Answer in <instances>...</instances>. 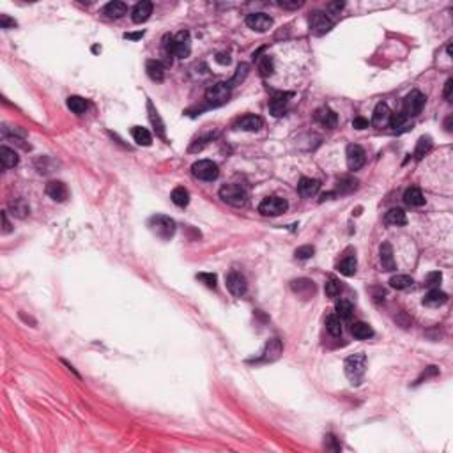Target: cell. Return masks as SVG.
Returning a JSON list of instances; mask_svg holds the SVG:
<instances>
[{
    "mask_svg": "<svg viewBox=\"0 0 453 453\" xmlns=\"http://www.w3.org/2000/svg\"><path fill=\"white\" fill-rule=\"evenodd\" d=\"M165 52H167L168 57H177V59H186V57H190V52H191L190 32L181 30V32L175 34L174 37H170V39L167 37Z\"/></svg>",
    "mask_w": 453,
    "mask_h": 453,
    "instance_id": "cell-1",
    "label": "cell"
},
{
    "mask_svg": "<svg viewBox=\"0 0 453 453\" xmlns=\"http://www.w3.org/2000/svg\"><path fill=\"white\" fill-rule=\"evenodd\" d=\"M345 375L349 377V381H352V384H359L361 377L365 375V368H367V356L363 352L352 354L345 359Z\"/></svg>",
    "mask_w": 453,
    "mask_h": 453,
    "instance_id": "cell-2",
    "label": "cell"
},
{
    "mask_svg": "<svg viewBox=\"0 0 453 453\" xmlns=\"http://www.w3.org/2000/svg\"><path fill=\"white\" fill-rule=\"evenodd\" d=\"M221 200L234 207H243L248 202V193L241 184H225L220 190Z\"/></svg>",
    "mask_w": 453,
    "mask_h": 453,
    "instance_id": "cell-3",
    "label": "cell"
},
{
    "mask_svg": "<svg viewBox=\"0 0 453 453\" xmlns=\"http://www.w3.org/2000/svg\"><path fill=\"white\" fill-rule=\"evenodd\" d=\"M149 229L161 239H170L175 234V221L170 216L165 214H156L149 220Z\"/></svg>",
    "mask_w": 453,
    "mask_h": 453,
    "instance_id": "cell-4",
    "label": "cell"
},
{
    "mask_svg": "<svg viewBox=\"0 0 453 453\" xmlns=\"http://www.w3.org/2000/svg\"><path fill=\"white\" fill-rule=\"evenodd\" d=\"M191 172L200 181H214L220 175V168L214 161L211 160H198L191 165Z\"/></svg>",
    "mask_w": 453,
    "mask_h": 453,
    "instance_id": "cell-5",
    "label": "cell"
},
{
    "mask_svg": "<svg viewBox=\"0 0 453 453\" xmlns=\"http://www.w3.org/2000/svg\"><path fill=\"white\" fill-rule=\"evenodd\" d=\"M287 209H289L287 200L280 197H266L259 204V213L264 214V216H280V214H283Z\"/></svg>",
    "mask_w": 453,
    "mask_h": 453,
    "instance_id": "cell-6",
    "label": "cell"
},
{
    "mask_svg": "<svg viewBox=\"0 0 453 453\" xmlns=\"http://www.w3.org/2000/svg\"><path fill=\"white\" fill-rule=\"evenodd\" d=\"M230 99L229 83H214L206 90V101L213 106H221Z\"/></svg>",
    "mask_w": 453,
    "mask_h": 453,
    "instance_id": "cell-7",
    "label": "cell"
},
{
    "mask_svg": "<svg viewBox=\"0 0 453 453\" xmlns=\"http://www.w3.org/2000/svg\"><path fill=\"white\" fill-rule=\"evenodd\" d=\"M333 29V20L322 11H313L310 14V32L313 36H324Z\"/></svg>",
    "mask_w": 453,
    "mask_h": 453,
    "instance_id": "cell-8",
    "label": "cell"
},
{
    "mask_svg": "<svg viewBox=\"0 0 453 453\" xmlns=\"http://www.w3.org/2000/svg\"><path fill=\"white\" fill-rule=\"evenodd\" d=\"M425 99H427L425 98V94H421L420 90L409 92L404 99V110H402V112L407 115V117H414V115H418L421 110H423Z\"/></svg>",
    "mask_w": 453,
    "mask_h": 453,
    "instance_id": "cell-9",
    "label": "cell"
},
{
    "mask_svg": "<svg viewBox=\"0 0 453 453\" xmlns=\"http://www.w3.org/2000/svg\"><path fill=\"white\" fill-rule=\"evenodd\" d=\"M227 289L230 290V294L232 296H236V298L244 296L246 294V289H248L244 276L237 271H230L229 275H227Z\"/></svg>",
    "mask_w": 453,
    "mask_h": 453,
    "instance_id": "cell-10",
    "label": "cell"
},
{
    "mask_svg": "<svg viewBox=\"0 0 453 453\" xmlns=\"http://www.w3.org/2000/svg\"><path fill=\"white\" fill-rule=\"evenodd\" d=\"M246 25L255 32H267L273 27V20L266 13H252L246 16Z\"/></svg>",
    "mask_w": 453,
    "mask_h": 453,
    "instance_id": "cell-11",
    "label": "cell"
},
{
    "mask_svg": "<svg viewBox=\"0 0 453 453\" xmlns=\"http://www.w3.org/2000/svg\"><path fill=\"white\" fill-rule=\"evenodd\" d=\"M365 161H367V154H365L361 145H356V144L349 145L347 147V167L351 168V170H359V168L365 165Z\"/></svg>",
    "mask_w": 453,
    "mask_h": 453,
    "instance_id": "cell-12",
    "label": "cell"
},
{
    "mask_svg": "<svg viewBox=\"0 0 453 453\" xmlns=\"http://www.w3.org/2000/svg\"><path fill=\"white\" fill-rule=\"evenodd\" d=\"M292 98L290 92H276L269 101V110L275 117H282L283 114L287 112V105H289V99Z\"/></svg>",
    "mask_w": 453,
    "mask_h": 453,
    "instance_id": "cell-13",
    "label": "cell"
},
{
    "mask_svg": "<svg viewBox=\"0 0 453 453\" xmlns=\"http://www.w3.org/2000/svg\"><path fill=\"white\" fill-rule=\"evenodd\" d=\"M44 191H46V195L55 202H64L69 195L67 186L62 181H50L48 184H46Z\"/></svg>",
    "mask_w": 453,
    "mask_h": 453,
    "instance_id": "cell-14",
    "label": "cell"
},
{
    "mask_svg": "<svg viewBox=\"0 0 453 453\" xmlns=\"http://www.w3.org/2000/svg\"><path fill=\"white\" fill-rule=\"evenodd\" d=\"M264 121L259 117V115H244L239 121L234 124L236 129H241V131H259L262 128Z\"/></svg>",
    "mask_w": 453,
    "mask_h": 453,
    "instance_id": "cell-15",
    "label": "cell"
},
{
    "mask_svg": "<svg viewBox=\"0 0 453 453\" xmlns=\"http://www.w3.org/2000/svg\"><path fill=\"white\" fill-rule=\"evenodd\" d=\"M151 14H152V2H149V0H142V2H138L131 11V18L135 23L147 21Z\"/></svg>",
    "mask_w": 453,
    "mask_h": 453,
    "instance_id": "cell-16",
    "label": "cell"
},
{
    "mask_svg": "<svg viewBox=\"0 0 453 453\" xmlns=\"http://www.w3.org/2000/svg\"><path fill=\"white\" fill-rule=\"evenodd\" d=\"M319 188H321V183H319L317 179H310V177H301V181L298 184V191L303 198L315 197Z\"/></svg>",
    "mask_w": 453,
    "mask_h": 453,
    "instance_id": "cell-17",
    "label": "cell"
},
{
    "mask_svg": "<svg viewBox=\"0 0 453 453\" xmlns=\"http://www.w3.org/2000/svg\"><path fill=\"white\" fill-rule=\"evenodd\" d=\"M147 112H149V121H151L156 135H158L160 138H163V140H167V135H165V124H163V121H161L158 110H156L154 105H152V101H147Z\"/></svg>",
    "mask_w": 453,
    "mask_h": 453,
    "instance_id": "cell-18",
    "label": "cell"
},
{
    "mask_svg": "<svg viewBox=\"0 0 453 453\" xmlns=\"http://www.w3.org/2000/svg\"><path fill=\"white\" fill-rule=\"evenodd\" d=\"M379 259H381V266L384 271H393L395 267V257H393V248L390 243H382L381 250H379Z\"/></svg>",
    "mask_w": 453,
    "mask_h": 453,
    "instance_id": "cell-19",
    "label": "cell"
},
{
    "mask_svg": "<svg viewBox=\"0 0 453 453\" xmlns=\"http://www.w3.org/2000/svg\"><path fill=\"white\" fill-rule=\"evenodd\" d=\"M145 71L152 82H163L165 80V66L160 60H147L145 62Z\"/></svg>",
    "mask_w": 453,
    "mask_h": 453,
    "instance_id": "cell-20",
    "label": "cell"
},
{
    "mask_svg": "<svg viewBox=\"0 0 453 453\" xmlns=\"http://www.w3.org/2000/svg\"><path fill=\"white\" fill-rule=\"evenodd\" d=\"M315 119L319 124H322L324 128H335L336 122H338V117H336V114L331 108H319L315 112Z\"/></svg>",
    "mask_w": 453,
    "mask_h": 453,
    "instance_id": "cell-21",
    "label": "cell"
},
{
    "mask_svg": "<svg viewBox=\"0 0 453 453\" xmlns=\"http://www.w3.org/2000/svg\"><path fill=\"white\" fill-rule=\"evenodd\" d=\"M292 290L294 292H298L299 296H303V298H310V296L315 294V285H313L312 280H306V278L294 280Z\"/></svg>",
    "mask_w": 453,
    "mask_h": 453,
    "instance_id": "cell-22",
    "label": "cell"
},
{
    "mask_svg": "<svg viewBox=\"0 0 453 453\" xmlns=\"http://www.w3.org/2000/svg\"><path fill=\"white\" fill-rule=\"evenodd\" d=\"M356 267H358V260H356L354 255H347L336 264V271L344 276H352L356 273Z\"/></svg>",
    "mask_w": 453,
    "mask_h": 453,
    "instance_id": "cell-23",
    "label": "cell"
},
{
    "mask_svg": "<svg viewBox=\"0 0 453 453\" xmlns=\"http://www.w3.org/2000/svg\"><path fill=\"white\" fill-rule=\"evenodd\" d=\"M404 202L411 207H421L425 204V197L423 193H421L420 188H409V190H405L404 193Z\"/></svg>",
    "mask_w": 453,
    "mask_h": 453,
    "instance_id": "cell-24",
    "label": "cell"
},
{
    "mask_svg": "<svg viewBox=\"0 0 453 453\" xmlns=\"http://www.w3.org/2000/svg\"><path fill=\"white\" fill-rule=\"evenodd\" d=\"M351 333L354 338L358 340H368L374 336V329L370 328V324H367V322H354V324L351 326Z\"/></svg>",
    "mask_w": 453,
    "mask_h": 453,
    "instance_id": "cell-25",
    "label": "cell"
},
{
    "mask_svg": "<svg viewBox=\"0 0 453 453\" xmlns=\"http://www.w3.org/2000/svg\"><path fill=\"white\" fill-rule=\"evenodd\" d=\"M384 221L391 227H404L405 223H407V218H405L404 211L395 207V209H390L384 214Z\"/></svg>",
    "mask_w": 453,
    "mask_h": 453,
    "instance_id": "cell-26",
    "label": "cell"
},
{
    "mask_svg": "<svg viewBox=\"0 0 453 453\" xmlns=\"http://www.w3.org/2000/svg\"><path fill=\"white\" fill-rule=\"evenodd\" d=\"M446 301H448V294L439 289L428 290V294L423 298V305H427V306H441Z\"/></svg>",
    "mask_w": 453,
    "mask_h": 453,
    "instance_id": "cell-27",
    "label": "cell"
},
{
    "mask_svg": "<svg viewBox=\"0 0 453 453\" xmlns=\"http://www.w3.org/2000/svg\"><path fill=\"white\" fill-rule=\"evenodd\" d=\"M390 115H391V112H390V108H388L386 103H379L374 110V115H372V124H375V126L386 124V122L390 121Z\"/></svg>",
    "mask_w": 453,
    "mask_h": 453,
    "instance_id": "cell-28",
    "label": "cell"
},
{
    "mask_svg": "<svg viewBox=\"0 0 453 453\" xmlns=\"http://www.w3.org/2000/svg\"><path fill=\"white\" fill-rule=\"evenodd\" d=\"M126 11H128V6H126L124 2H117V0H114V2L106 4L103 13L110 18H122L126 14Z\"/></svg>",
    "mask_w": 453,
    "mask_h": 453,
    "instance_id": "cell-29",
    "label": "cell"
},
{
    "mask_svg": "<svg viewBox=\"0 0 453 453\" xmlns=\"http://www.w3.org/2000/svg\"><path fill=\"white\" fill-rule=\"evenodd\" d=\"M9 209H11V214H13V216L21 218V220L29 216V213H30V207L23 198H14V200H11Z\"/></svg>",
    "mask_w": 453,
    "mask_h": 453,
    "instance_id": "cell-30",
    "label": "cell"
},
{
    "mask_svg": "<svg viewBox=\"0 0 453 453\" xmlns=\"http://www.w3.org/2000/svg\"><path fill=\"white\" fill-rule=\"evenodd\" d=\"M0 160H2V167L4 168H14L18 165V161H20L16 152H14L13 149L6 147V145L0 149Z\"/></svg>",
    "mask_w": 453,
    "mask_h": 453,
    "instance_id": "cell-31",
    "label": "cell"
},
{
    "mask_svg": "<svg viewBox=\"0 0 453 453\" xmlns=\"http://www.w3.org/2000/svg\"><path fill=\"white\" fill-rule=\"evenodd\" d=\"M280 354H282V344H280L278 338H273V340H269V344L266 345V351H264L262 359L264 361H273V359H276Z\"/></svg>",
    "mask_w": 453,
    "mask_h": 453,
    "instance_id": "cell-32",
    "label": "cell"
},
{
    "mask_svg": "<svg viewBox=\"0 0 453 453\" xmlns=\"http://www.w3.org/2000/svg\"><path fill=\"white\" fill-rule=\"evenodd\" d=\"M432 149V138L431 137H421L416 144V149H414V158L416 160H423L425 156L431 152Z\"/></svg>",
    "mask_w": 453,
    "mask_h": 453,
    "instance_id": "cell-33",
    "label": "cell"
},
{
    "mask_svg": "<svg viewBox=\"0 0 453 453\" xmlns=\"http://www.w3.org/2000/svg\"><path fill=\"white\" fill-rule=\"evenodd\" d=\"M67 108L71 110L73 114L82 115V114H85V110H87V101L82 98V96H69Z\"/></svg>",
    "mask_w": 453,
    "mask_h": 453,
    "instance_id": "cell-34",
    "label": "cell"
},
{
    "mask_svg": "<svg viewBox=\"0 0 453 453\" xmlns=\"http://www.w3.org/2000/svg\"><path fill=\"white\" fill-rule=\"evenodd\" d=\"M131 135H133V140H135L138 145H144V147H147V145H151V144H152V137H151V133H149L145 128H140V126H135V128L131 129Z\"/></svg>",
    "mask_w": 453,
    "mask_h": 453,
    "instance_id": "cell-35",
    "label": "cell"
},
{
    "mask_svg": "<svg viewBox=\"0 0 453 453\" xmlns=\"http://www.w3.org/2000/svg\"><path fill=\"white\" fill-rule=\"evenodd\" d=\"M170 198H172V202H174L175 206L186 207L188 204H190V191H188L186 188L179 186V188H175V190L172 191Z\"/></svg>",
    "mask_w": 453,
    "mask_h": 453,
    "instance_id": "cell-36",
    "label": "cell"
},
{
    "mask_svg": "<svg viewBox=\"0 0 453 453\" xmlns=\"http://www.w3.org/2000/svg\"><path fill=\"white\" fill-rule=\"evenodd\" d=\"M352 313H354V306H352L351 301H347V299H340V301H336V315H338L340 319L349 321V319L352 317Z\"/></svg>",
    "mask_w": 453,
    "mask_h": 453,
    "instance_id": "cell-37",
    "label": "cell"
},
{
    "mask_svg": "<svg viewBox=\"0 0 453 453\" xmlns=\"http://www.w3.org/2000/svg\"><path fill=\"white\" fill-rule=\"evenodd\" d=\"M413 283H414V280L411 278L409 275H397V276H393V278L390 280V285L393 287V289H397V290L409 289V287H413Z\"/></svg>",
    "mask_w": 453,
    "mask_h": 453,
    "instance_id": "cell-38",
    "label": "cell"
},
{
    "mask_svg": "<svg viewBox=\"0 0 453 453\" xmlns=\"http://www.w3.org/2000/svg\"><path fill=\"white\" fill-rule=\"evenodd\" d=\"M326 329H328L331 336H340L342 335V319L336 315V313L328 315V319H326Z\"/></svg>",
    "mask_w": 453,
    "mask_h": 453,
    "instance_id": "cell-39",
    "label": "cell"
},
{
    "mask_svg": "<svg viewBox=\"0 0 453 453\" xmlns=\"http://www.w3.org/2000/svg\"><path fill=\"white\" fill-rule=\"evenodd\" d=\"M273 71H275V62H273L271 57L269 55L260 57V59H259V73H260V76H264V78H266V76H271Z\"/></svg>",
    "mask_w": 453,
    "mask_h": 453,
    "instance_id": "cell-40",
    "label": "cell"
},
{
    "mask_svg": "<svg viewBox=\"0 0 453 453\" xmlns=\"http://www.w3.org/2000/svg\"><path fill=\"white\" fill-rule=\"evenodd\" d=\"M358 188V181L354 177H340L338 179V191L340 193H351Z\"/></svg>",
    "mask_w": 453,
    "mask_h": 453,
    "instance_id": "cell-41",
    "label": "cell"
},
{
    "mask_svg": "<svg viewBox=\"0 0 453 453\" xmlns=\"http://www.w3.org/2000/svg\"><path fill=\"white\" fill-rule=\"evenodd\" d=\"M248 64H239V66H237V69H236V75H234V78L230 80V83H229V87H234V85H239L241 82H243L244 78H246V75H248Z\"/></svg>",
    "mask_w": 453,
    "mask_h": 453,
    "instance_id": "cell-42",
    "label": "cell"
},
{
    "mask_svg": "<svg viewBox=\"0 0 453 453\" xmlns=\"http://www.w3.org/2000/svg\"><path fill=\"white\" fill-rule=\"evenodd\" d=\"M324 290H326V296H328V298H338L342 292V285H340V282H336V280L331 278L328 283H326Z\"/></svg>",
    "mask_w": 453,
    "mask_h": 453,
    "instance_id": "cell-43",
    "label": "cell"
},
{
    "mask_svg": "<svg viewBox=\"0 0 453 453\" xmlns=\"http://www.w3.org/2000/svg\"><path fill=\"white\" fill-rule=\"evenodd\" d=\"M197 280H200L202 283H204L206 287H209V289H214L216 287V275H213V273H200V275H197Z\"/></svg>",
    "mask_w": 453,
    "mask_h": 453,
    "instance_id": "cell-44",
    "label": "cell"
},
{
    "mask_svg": "<svg viewBox=\"0 0 453 453\" xmlns=\"http://www.w3.org/2000/svg\"><path fill=\"white\" fill-rule=\"evenodd\" d=\"M405 119H407V115H405L404 112H397V114H391L390 115V126L391 128H400L402 124L405 122Z\"/></svg>",
    "mask_w": 453,
    "mask_h": 453,
    "instance_id": "cell-45",
    "label": "cell"
},
{
    "mask_svg": "<svg viewBox=\"0 0 453 453\" xmlns=\"http://www.w3.org/2000/svg\"><path fill=\"white\" fill-rule=\"evenodd\" d=\"M313 253H315V250H313V246H310V244H306V246H301V248L296 250V257H298V259H301V260L310 259Z\"/></svg>",
    "mask_w": 453,
    "mask_h": 453,
    "instance_id": "cell-46",
    "label": "cell"
},
{
    "mask_svg": "<svg viewBox=\"0 0 453 453\" xmlns=\"http://www.w3.org/2000/svg\"><path fill=\"white\" fill-rule=\"evenodd\" d=\"M441 278H443V276H441V273L439 271H436V273H431V275L427 276V280H425V285H428V287H434V285H437V283L441 282Z\"/></svg>",
    "mask_w": 453,
    "mask_h": 453,
    "instance_id": "cell-47",
    "label": "cell"
},
{
    "mask_svg": "<svg viewBox=\"0 0 453 453\" xmlns=\"http://www.w3.org/2000/svg\"><path fill=\"white\" fill-rule=\"evenodd\" d=\"M13 230L9 220H7V211H2V234H9Z\"/></svg>",
    "mask_w": 453,
    "mask_h": 453,
    "instance_id": "cell-48",
    "label": "cell"
},
{
    "mask_svg": "<svg viewBox=\"0 0 453 453\" xmlns=\"http://www.w3.org/2000/svg\"><path fill=\"white\" fill-rule=\"evenodd\" d=\"M368 124H370V122L363 117H356L354 121H352V126H354L356 129H365V128H368Z\"/></svg>",
    "mask_w": 453,
    "mask_h": 453,
    "instance_id": "cell-49",
    "label": "cell"
},
{
    "mask_svg": "<svg viewBox=\"0 0 453 453\" xmlns=\"http://www.w3.org/2000/svg\"><path fill=\"white\" fill-rule=\"evenodd\" d=\"M0 27H2V29H9V27H16V21L11 20V18H7L6 14H2V16H0Z\"/></svg>",
    "mask_w": 453,
    "mask_h": 453,
    "instance_id": "cell-50",
    "label": "cell"
},
{
    "mask_svg": "<svg viewBox=\"0 0 453 453\" xmlns=\"http://www.w3.org/2000/svg\"><path fill=\"white\" fill-rule=\"evenodd\" d=\"M451 87H453V80L450 78V80H446V83H444V92H443L444 99H448V101L451 99Z\"/></svg>",
    "mask_w": 453,
    "mask_h": 453,
    "instance_id": "cell-51",
    "label": "cell"
},
{
    "mask_svg": "<svg viewBox=\"0 0 453 453\" xmlns=\"http://www.w3.org/2000/svg\"><path fill=\"white\" fill-rule=\"evenodd\" d=\"M278 6L283 7V9H298V7L303 6V2H298V0L296 2H278Z\"/></svg>",
    "mask_w": 453,
    "mask_h": 453,
    "instance_id": "cell-52",
    "label": "cell"
},
{
    "mask_svg": "<svg viewBox=\"0 0 453 453\" xmlns=\"http://www.w3.org/2000/svg\"><path fill=\"white\" fill-rule=\"evenodd\" d=\"M216 62H220V64H229V62H230V57H229V55H225V53H218Z\"/></svg>",
    "mask_w": 453,
    "mask_h": 453,
    "instance_id": "cell-53",
    "label": "cell"
},
{
    "mask_svg": "<svg viewBox=\"0 0 453 453\" xmlns=\"http://www.w3.org/2000/svg\"><path fill=\"white\" fill-rule=\"evenodd\" d=\"M342 7H344V4L342 2H335V4H329V9L331 11H340Z\"/></svg>",
    "mask_w": 453,
    "mask_h": 453,
    "instance_id": "cell-54",
    "label": "cell"
},
{
    "mask_svg": "<svg viewBox=\"0 0 453 453\" xmlns=\"http://www.w3.org/2000/svg\"><path fill=\"white\" fill-rule=\"evenodd\" d=\"M144 36V32H138V34H126V39H138V37Z\"/></svg>",
    "mask_w": 453,
    "mask_h": 453,
    "instance_id": "cell-55",
    "label": "cell"
},
{
    "mask_svg": "<svg viewBox=\"0 0 453 453\" xmlns=\"http://www.w3.org/2000/svg\"><path fill=\"white\" fill-rule=\"evenodd\" d=\"M331 197H335V193H324V195H322V197H321V202L329 200V198H331Z\"/></svg>",
    "mask_w": 453,
    "mask_h": 453,
    "instance_id": "cell-56",
    "label": "cell"
}]
</instances>
